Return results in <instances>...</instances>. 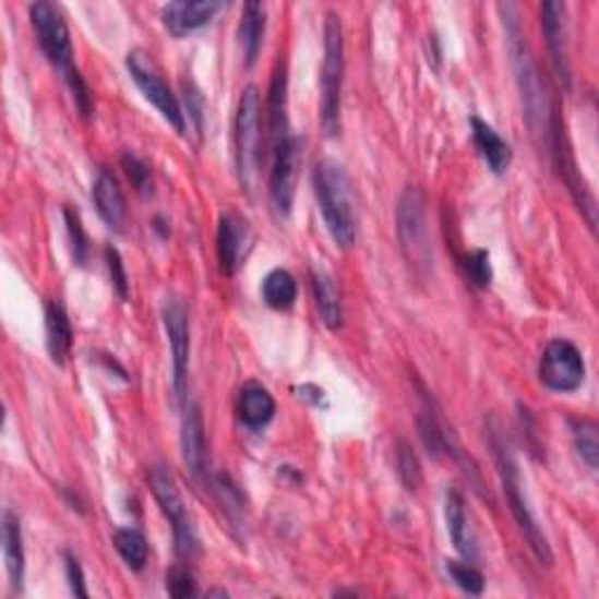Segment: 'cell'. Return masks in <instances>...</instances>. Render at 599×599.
<instances>
[{"label":"cell","mask_w":599,"mask_h":599,"mask_svg":"<svg viewBox=\"0 0 599 599\" xmlns=\"http://www.w3.org/2000/svg\"><path fill=\"white\" fill-rule=\"evenodd\" d=\"M314 192L335 247L351 249L356 241L354 192L343 165H337L335 159H321L314 169Z\"/></svg>","instance_id":"obj_1"},{"label":"cell","mask_w":599,"mask_h":599,"mask_svg":"<svg viewBox=\"0 0 599 599\" xmlns=\"http://www.w3.org/2000/svg\"><path fill=\"white\" fill-rule=\"evenodd\" d=\"M490 447H492V457H494L496 471H499L501 488H504V494H506V501H508V508H511V513L515 517L517 527L523 529L525 539H527V543L531 548V553L537 555V560L541 564H553V550H550V543L546 539V534L539 527L537 517H534V513L529 508V501L525 496L520 466H517V462L513 457V452H511L506 439L494 427H490Z\"/></svg>","instance_id":"obj_2"},{"label":"cell","mask_w":599,"mask_h":599,"mask_svg":"<svg viewBox=\"0 0 599 599\" xmlns=\"http://www.w3.org/2000/svg\"><path fill=\"white\" fill-rule=\"evenodd\" d=\"M508 43H511V57H513L517 89H520V99H523L525 120L531 129V134L548 143L550 141V124H553V110H550L543 77L539 73L537 61H534L523 34H520L517 20H508Z\"/></svg>","instance_id":"obj_3"},{"label":"cell","mask_w":599,"mask_h":599,"mask_svg":"<svg viewBox=\"0 0 599 599\" xmlns=\"http://www.w3.org/2000/svg\"><path fill=\"white\" fill-rule=\"evenodd\" d=\"M345 83V31L339 14L328 12L323 24V67H321V127L326 136L339 134Z\"/></svg>","instance_id":"obj_4"},{"label":"cell","mask_w":599,"mask_h":599,"mask_svg":"<svg viewBox=\"0 0 599 599\" xmlns=\"http://www.w3.org/2000/svg\"><path fill=\"white\" fill-rule=\"evenodd\" d=\"M261 92L255 85H247L239 96L235 118V159L239 183L247 192L253 190L257 169L263 161V129H261Z\"/></svg>","instance_id":"obj_5"},{"label":"cell","mask_w":599,"mask_h":599,"mask_svg":"<svg viewBox=\"0 0 599 599\" xmlns=\"http://www.w3.org/2000/svg\"><path fill=\"white\" fill-rule=\"evenodd\" d=\"M396 230L400 251L406 255L408 265L419 277H424L433 265V247L427 218V197L419 188L410 185L400 194L396 208Z\"/></svg>","instance_id":"obj_6"},{"label":"cell","mask_w":599,"mask_h":599,"mask_svg":"<svg viewBox=\"0 0 599 599\" xmlns=\"http://www.w3.org/2000/svg\"><path fill=\"white\" fill-rule=\"evenodd\" d=\"M151 490L159 504V511L165 513L167 520L171 523L176 553L190 560L200 553V539L194 525L190 520V513L185 508V501L178 490L176 478L167 466H153L151 468Z\"/></svg>","instance_id":"obj_7"},{"label":"cell","mask_w":599,"mask_h":599,"mask_svg":"<svg viewBox=\"0 0 599 599\" xmlns=\"http://www.w3.org/2000/svg\"><path fill=\"white\" fill-rule=\"evenodd\" d=\"M127 71L132 75L136 87L145 96V101H151L161 118H165L178 134H185V112L181 108V101L169 87V83L157 69L153 57L143 50H132L127 55Z\"/></svg>","instance_id":"obj_8"},{"label":"cell","mask_w":599,"mask_h":599,"mask_svg":"<svg viewBox=\"0 0 599 599\" xmlns=\"http://www.w3.org/2000/svg\"><path fill=\"white\" fill-rule=\"evenodd\" d=\"M539 380L548 392H578L586 382V361H583L580 349L570 339H550L539 361Z\"/></svg>","instance_id":"obj_9"},{"label":"cell","mask_w":599,"mask_h":599,"mask_svg":"<svg viewBox=\"0 0 599 599\" xmlns=\"http://www.w3.org/2000/svg\"><path fill=\"white\" fill-rule=\"evenodd\" d=\"M300 165H302V141L298 136L290 134L272 148L269 202H272L274 214L279 218H288L290 212H293Z\"/></svg>","instance_id":"obj_10"},{"label":"cell","mask_w":599,"mask_h":599,"mask_svg":"<svg viewBox=\"0 0 599 599\" xmlns=\"http://www.w3.org/2000/svg\"><path fill=\"white\" fill-rule=\"evenodd\" d=\"M28 17L47 61H50L61 75L73 71L75 63H73L71 31L67 22H63V14L59 12V8L40 0V3H34L28 8Z\"/></svg>","instance_id":"obj_11"},{"label":"cell","mask_w":599,"mask_h":599,"mask_svg":"<svg viewBox=\"0 0 599 599\" xmlns=\"http://www.w3.org/2000/svg\"><path fill=\"white\" fill-rule=\"evenodd\" d=\"M161 323L171 349V372H173V392L178 400L188 396V372H190V312L185 302L178 296H169L161 302Z\"/></svg>","instance_id":"obj_12"},{"label":"cell","mask_w":599,"mask_h":599,"mask_svg":"<svg viewBox=\"0 0 599 599\" xmlns=\"http://www.w3.org/2000/svg\"><path fill=\"white\" fill-rule=\"evenodd\" d=\"M541 24L548 43L550 61L560 77L564 89L572 87V63H570V45H566V5L564 3H550L541 5Z\"/></svg>","instance_id":"obj_13"},{"label":"cell","mask_w":599,"mask_h":599,"mask_svg":"<svg viewBox=\"0 0 599 599\" xmlns=\"http://www.w3.org/2000/svg\"><path fill=\"white\" fill-rule=\"evenodd\" d=\"M181 450L183 462L192 478L206 476V435H204V417L197 400L185 398L181 403Z\"/></svg>","instance_id":"obj_14"},{"label":"cell","mask_w":599,"mask_h":599,"mask_svg":"<svg viewBox=\"0 0 599 599\" xmlns=\"http://www.w3.org/2000/svg\"><path fill=\"white\" fill-rule=\"evenodd\" d=\"M220 10L223 3H216V0H190V3L178 0V3H169L161 10V24L173 38H183L206 26Z\"/></svg>","instance_id":"obj_15"},{"label":"cell","mask_w":599,"mask_h":599,"mask_svg":"<svg viewBox=\"0 0 599 599\" xmlns=\"http://www.w3.org/2000/svg\"><path fill=\"white\" fill-rule=\"evenodd\" d=\"M216 249H218V263L220 272L225 277H235L241 255H244L247 241H249V223L235 212L223 214L218 220V237H216Z\"/></svg>","instance_id":"obj_16"},{"label":"cell","mask_w":599,"mask_h":599,"mask_svg":"<svg viewBox=\"0 0 599 599\" xmlns=\"http://www.w3.org/2000/svg\"><path fill=\"white\" fill-rule=\"evenodd\" d=\"M45 345L55 366L69 361L73 349V326L67 307L59 300L45 302Z\"/></svg>","instance_id":"obj_17"},{"label":"cell","mask_w":599,"mask_h":599,"mask_svg":"<svg viewBox=\"0 0 599 599\" xmlns=\"http://www.w3.org/2000/svg\"><path fill=\"white\" fill-rule=\"evenodd\" d=\"M274 412H277V403H274V396L269 394V388L265 384L251 380L239 388L237 415L241 419V424L253 431L265 429L274 419Z\"/></svg>","instance_id":"obj_18"},{"label":"cell","mask_w":599,"mask_h":599,"mask_svg":"<svg viewBox=\"0 0 599 599\" xmlns=\"http://www.w3.org/2000/svg\"><path fill=\"white\" fill-rule=\"evenodd\" d=\"M92 200H94L96 212H99L101 220L108 225V228L122 232L129 216L127 200L122 194V188L108 171H99V176H96V181L92 185Z\"/></svg>","instance_id":"obj_19"},{"label":"cell","mask_w":599,"mask_h":599,"mask_svg":"<svg viewBox=\"0 0 599 599\" xmlns=\"http://www.w3.org/2000/svg\"><path fill=\"white\" fill-rule=\"evenodd\" d=\"M445 523H447V534H450L452 543H455L457 553L466 562H476L478 560V541H476V534H474L471 525H468L464 496L457 490L445 492Z\"/></svg>","instance_id":"obj_20"},{"label":"cell","mask_w":599,"mask_h":599,"mask_svg":"<svg viewBox=\"0 0 599 599\" xmlns=\"http://www.w3.org/2000/svg\"><path fill=\"white\" fill-rule=\"evenodd\" d=\"M3 558H5V570H8L12 588L22 592L24 576H26L24 534H22L20 515L10 508H5L3 513Z\"/></svg>","instance_id":"obj_21"},{"label":"cell","mask_w":599,"mask_h":599,"mask_svg":"<svg viewBox=\"0 0 599 599\" xmlns=\"http://www.w3.org/2000/svg\"><path fill=\"white\" fill-rule=\"evenodd\" d=\"M471 136L480 157L484 159V165L490 167L492 173L504 176L513 159L511 145L499 136V132L492 124H488L480 118H471Z\"/></svg>","instance_id":"obj_22"},{"label":"cell","mask_w":599,"mask_h":599,"mask_svg":"<svg viewBox=\"0 0 599 599\" xmlns=\"http://www.w3.org/2000/svg\"><path fill=\"white\" fill-rule=\"evenodd\" d=\"M310 279H312V293H314V302H316L323 326L337 331L343 326L345 312H343V296H339L335 279L323 267H312Z\"/></svg>","instance_id":"obj_23"},{"label":"cell","mask_w":599,"mask_h":599,"mask_svg":"<svg viewBox=\"0 0 599 599\" xmlns=\"http://www.w3.org/2000/svg\"><path fill=\"white\" fill-rule=\"evenodd\" d=\"M288 77H286V63L279 61L277 71L272 75V85H269V101H267V112H269V136H272V148L279 145L286 136H290L288 129Z\"/></svg>","instance_id":"obj_24"},{"label":"cell","mask_w":599,"mask_h":599,"mask_svg":"<svg viewBox=\"0 0 599 599\" xmlns=\"http://www.w3.org/2000/svg\"><path fill=\"white\" fill-rule=\"evenodd\" d=\"M265 5L263 3H251L244 5L241 10V22H239V45L244 50L247 67H253L257 61V55L263 50V40H265Z\"/></svg>","instance_id":"obj_25"},{"label":"cell","mask_w":599,"mask_h":599,"mask_svg":"<svg viewBox=\"0 0 599 599\" xmlns=\"http://www.w3.org/2000/svg\"><path fill=\"white\" fill-rule=\"evenodd\" d=\"M263 300L267 307L277 312H286L298 300V281L293 274L284 267L272 269L263 279Z\"/></svg>","instance_id":"obj_26"},{"label":"cell","mask_w":599,"mask_h":599,"mask_svg":"<svg viewBox=\"0 0 599 599\" xmlns=\"http://www.w3.org/2000/svg\"><path fill=\"white\" fill-rule=\"evenodd\" d=\"M112 543H116V550L129 570H145V564H148V539H145V534L141 529L120 527L112 534Z\"/></svg>","instance_id":"obj_27"},{"label":"cell","mask_w":599,"mask_h":599,"mask_svg":"<svg viewBox=\"0 0 599 599\" xmlns=\"http://www.w3.org/2000/svg\"><path fill=\"white\" fill-rule=\"evenodd\" d=\"M572 439L578 457L586 462L590 468H597L599 464V435L597 424L588 417H574L572 419Z\"/></svg>","instance_id":"obj_28"},{"label":"cell","mask_w":599,"mask_h":599,"mask_svg":"<svg viewBox=\"0 0 599 599\" xmlns=\"http://www.w3.org/2000/svg\"><path fill=\"white\" fill-rule=\"evenodd\" d=\"M417 429H419V439H422L431 457H443V455H450V452H457V447H452V443L447 441V431L443 429L439 419H435L433 412L424 410L419 415Z\"/></svg>","instance_id":"obj_29"},{"label":"cell","mask_w":599,"mask_h":599,"mask_svg":"<svg viewBox=\"0 0 599 599\" xmlns=\"http://www.w3.org/2000/svg\"><path fill=\"white\" fill-rule=\"evenodd\" d=\"M450 580L455 583V586L468 595H482L484 590V576L480 574V570H476L474 562L466 560H450L445 564Z\"/></svg>","instance_id":"obj_30"},{"label":"cell","mask_w":599,"mask_h":599,"mask_svg":"<svg viewBox=\"0 0 599 599\" xmlns=\"http://www.w3.org/2000/svg\"><path fill=\"white\" fill-rule=\"evenodd\" d=\"M396 468H398L400 482L406 484V490H410V492L419 490V484H422V480H424L422 464H419V457L415 455V450L406 441L398 443Z\"/></svg>","instance_id":"obj_31"},{"label":"cell","mask_w":599,"mask_h":599,"mask_svg":"<svg viewBox=\"0 0 599 599\" xmlns=\"http://www.w3.org/2000/svg\"><path fill=\"white\" fill-rule=\"evenodd\" d=\"M462 269L466 274V279L471 281L476 288H490L494 274H492V263H490V253L488 251H482V249L468 251L464 255Z\"/></svg>","instance_id":"obj_32"},{"label":"cell","mask_w":599,"mask_h":599,"mask_svg":"<svg viewBox=\"0 0 599 599\" xmlns=\"http://www.w3.org/2000/svg\"><path fill=\"white\" fill-rule=\"evenodd\" d=\"M122 169L139 194H143V197L153 194V169L136 153L127 151L122 155Z\"/></svg>","instance_id":"obj_33"},{"label":"cell","mask_w":599,"mask_h":599,"mask_svg":"<svg viewBox=\"0 0 599 599\" xmlns=\"http://www.w3.org/2000/svg\"><path fill=\"white\" fill-rule=\"evenodd\" d=\"M63 220H67V230H69V239H71V249H73V261L77 265H85L87 255H89V244H87V235L83 228V218H80L75 208L67 206L63 208Z\"/></svg>","instance_id":"obj_34"},{"label":"cell","mask_w":599,"mask_h":599,"mask_svg":"<svg viewBox=\"0 0 599 599\" xmlns=\"http://www.w3.org/2000/svg\"><path fill=\"white\" fill-rule=\"evenodd\" d=\"M63 80H67V85L73 94V101H75V108L80 116H83L85 120L92 118V112H94V99H92V89L89 85L85 83V77L83 73H80L77 69L69 71L67 75H63Z\"/></svg>","instance_id":"obj_35"},{"label":"cell","mask_w":599,"mask_h":599,"mask_svg":"<svg viewBox=\"0 0 599 599\" xmlns=\"http://www.w3.org/2000/svg\"><path fill=\"white\" fill-rule=\"evenodd\" d=\"M104 255H106V265L110 272L112 288L118 290V296L122 300H127L129 298V279H127V269H124V261H122L120 251L116 247H106Z\"/></svg>","instance_id":"obj_36"},{"label":"cell","mask_w":599,"mask_h":599,"mask_svg":"<svg viewBox=\"0 0 599 599\" xmlns=\"http://www.w3.org/2000/svg\"><path fill=\"white\" fill-rule=\"evenodd\" d=\"M167 592L176 599H185L197 595V580L185 570V566H173L167 574Z\"/></svg>","instance_id":"obj_37"},{"label":"cell","mask_w":599,"mask_h":599,"mask_svg":"<svg viewBox=\"0 0 599 599\" xmlns=\"http://www.w3.org/2000/svg\"><path fill=\"white\" fill-rule=\"evenodd\" d=\"M67 578H69V586H71V592L75 597H87V586H85V572H83V564H80V560L71 553H67Z\"/></svg>","instance_id":"obj_38"}]
</instances>
